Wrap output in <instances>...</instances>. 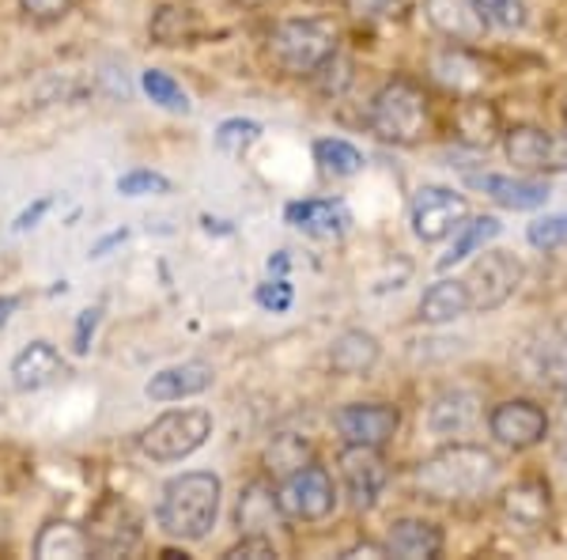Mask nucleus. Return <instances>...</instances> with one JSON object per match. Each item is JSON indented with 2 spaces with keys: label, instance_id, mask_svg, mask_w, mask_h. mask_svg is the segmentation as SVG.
Instances as JSON below:
<instances>
[{
  "label": "nucleus",
  "instance_id": "nucleus-30",
  "mask_svg": "<svg viewBox=\"0 0 567 560\" xmlns=\"http://www.w3.org/2000/svg\"><path fill=\"white\" fill-rule=\"evenodd\" d=\"M315 160L318 167L333 179H352V174L363 171V152L355 149L352 141H341V136H322L315 141Z\"/></svg>",
  "mask_w": 567,
  "mask_h": 560
},
{
  "label": "nucleus",
  "instance_id": "nucleus-18",
  "mask_svg": "<svg viewBox=\"0 0 567 560\" xmlns=\"http://www.w3.org/2000/svg\"><path fill=\"white\" fill-rule=\"evenodd\" d=\"M548 511H553V492H548V485L542 477H523V481L503 492V516L515 522V527H526V530L545 527Z\"/></svg>",
  "mask_w": 567,
  "mask_h": 560
},
{
  "label": "nucleus",
  "instance_id": "nucleus-40",
  "mask_svg": "<svg viewBox=\"0 0 567 560\" xmlns=\"http://www.w3.org/2000/svg\"><path fill=\"white\" fill-rule=\"evenodd\" d=\"M224 557H227V560H243V557L261 560V557H277V546H272V538H269V534H243L231 549H227Z\"/></svg>",
  "mask_w": 567,
  "mask_h": 560
},
{
  "label": "nucleus",
  "instance_id": "nucleus-14",
  "mask_svg": "<svg viewBox=\"0 0 567 560\" xmlns=\"http://www.w3.org/2000/svg\"><path fill=\"white\" fill-rule=\"evenodd\" d=\"M473 190H481L484 197H492L503 208H515V213H529V208H542L553 190L542 179H515V174H470Z\"/></svg>",
  "mask_w": 567,
  "mask_h": 560
},
{
  "label": "nucleus",
  "instance_id": "nucleus-19",
  "mask_svg": "<svg viewBox=\"0 0 567 560\" xmlns=\"http://www.w3.org/2000/svg\"><path fill=\"white\" fill-rule=\"evenodd\" d=\"M386 553L401 560H435L443 553V530L424 519H398L390 522Z\"/></svg>",
  "mask_w": 567,
  "mask_h": 560
},
{
  "label": "nucleus",
  "instance_id": "nucleus-10",
  "mask_svg": "<svg viewBox=\"0 0 567 560\" xmlns=\"http://www.w3.org/2000/svg\"><path fill=\"white\" fill-rule=\"evenodd\" d=\"M337 431H341L344 444L355 447H386L401 428V413L390 401H349V406L337 409L333 417Z\"/></svg>",
  "mask_w": 567,
  "mask_h": 560
},
{
  "label": "nucleus",
  "instance_id": "nucleus-9",
  "mask_svg": "<svg viewBox=\"0 0 567 560\" xmlns=\"http://www.w3.org/2000/svg\"><path fill=\"white\" fill-rule=\"evenodd\" d=\"M470 216V201L446 186H420L413 197V208H409V220H413V235L420 243H443L451 238Z\"/></svg>",
  "mask_w": 567,
  "mask_h": 560
},
{
  "label": "nucleus",
  "instance_id": "nucleus-39",
  "mask_svg": "<svg viewBox=\"0 0 567 560\" xmlns=\"http://www.w3.org/2000/svg\"><path fill=\"white\" fill-rule=\"evenodd\" d=\"M352 16L360 20H393L409 8V0H344Z\"/></svg>",
  "mask_w": 567,
  "mask_h": 560
},
{
  "label": "nucleus",
  "instance_id": "nucleus-5",
  "mask_svg": "<svg viewBox=\"0 0 567 560\" xmlns=\"http://www.w3.org/2000/svg\"><path fill=\"white\" fill-rule=\"evenodd\" d=\"M208 436H213V413L208 409H171L141 431V451L152 462L167 466L197 455L208 444Z\"/></svg>",
  "mask_w": 567,
  "mask_h": 560
},
{
  "label": "nucleus",
  "instance_id": "nucleus-44",
  "mask_svg": "<svg viewBox=\"0 0 567 560\" xmlns=\"http://www.w3.org/2000/svg\"><path fill=\"white\" fill-rule=\"evenodd\" d=\"M125 238H130V232H110V235L103 238V243L91 246V258H106V254L114 251V246H122Z\"/></svg>",
  "mask_w": 567,
  "mask_h": 560
},
{
  "label": "nucleus",
  "instance_id": "nucleus-12",
  "mask_svg": "<svg viewBox=\"0 0 567 560\" xmlns=\"http://www.w3.org/2000/svg\"><path fill=\"white\" fill-rule=\"evenodd\" d=\"M341 477H344V492H349L355 511H371L379 503L382 489L390 481L386 458L379 455V447H355L344 444L341 451Z\"/></svg>",
  "mask_w": 567,
  "mask_h": 560
},
{
  "label": "nucleus",
  "instance_id": "nucleus-28",
  "mask_svg": "<svg viewBox=\"0 0 567 560\" xmlns=\"http://www.w3.org/2000/svg\"><path fill=\"white\" fill-rule=\"evenodd\" d=\"M496 235H499V220L496 216H477V220H470V224H462L458 232H454L451 251L439 258V269H451V265L473 258V254H477L484 243H492Z\"/></svg>",
  "mask_w": 567,
  "mask_h": 560
},
{
  "label": "nucleus",
  "instance_id": "nucleus-26",
  "mask_svg": "<svg viewBox=\"0 0 567 560\" xmlns=\"http://www.w3.org/2000/svg\"><path fill=\"white\" fill-rule=\"evenodd\" d=\"M454 130L465 144H473V149H488V144H496V136L503 133L499 130V110L492 103H481V99H470V103H462L454 110Z\"/></svg>",
  "mask_w": 567,
  "mask_h": 560
},
{
  "label": "nucleus",
  "instance_id": "nucleus-27",
  "mask_svg": "<svg viewBox=\"0 0 567 560\" xmlns=\"http://www.w3.org/2000/svg\"><path fill=\"white\" fill-rule=\"evenodd\" d=\"M503 152L515 163L518 171H542L545 174V160H548V133L537 130V125H515V130L503 133Z\"/></svg>",
  "mask_w": 567,
  "mask_h": 560
},
{
  "label": "nucleus",
  "instance_id": "nucleus-15",
  "mask_svg": "<svg viewBox=\"0 0 567 560\" xmlns=\"http://www.w3.org/2000/svg\"><path fill=\"white\" fill-rule=\"evenodd\" d=\"M216 383L213 364L205 360H186V364H171L163 371H155L148 379V401H182V398H197Z\"/></svg>",
  "mask_w": 567,
  "mask_h": 560
},
{
  "label": "nucleus",
  "instance_id": "nucleus-43",
  "mask_svg": "<svg viewBox=\"0 0 567 560\" xmlns=\"http://www.w3.org/2000/svg\"><path fill=\"white\" fill-rule=\"evenodd\" d=\"M50 208H53V197L50 194L39 197V201H31V205H27L23 213L12 220V232L20 235V232H31V227H39V220L50 213Z\"/></svg>",
  "mask_w": 567,
  "mask_h": 560
},
{
  "label": "nucleus",
  "instance_id": "nucleus-21",
  "mask_svg": "<svg viewBox=\"0 0 567 560\" xmlns=\"http://www.w3.org/2000/svg\"><path fill=\"white\" fill-rule=\"evenodd\" d=\"M481 420V401L470 390H446L427 406V428L435 436H465Z\"/></svg>",
  "mask_w": 567,
  "mask_h": 560
},
{
  "label": "nucleus",
  "instance_id": "nucleus-13",
  "mask_svg": "<svg viewBox=\"0 0 567 560\" xmlns=\"http://www.w3.org/2000/svg\"><path fill=\"white\" fill-rule=\"evenodd\" d=\"M284 220L310 238H341L352 227L349 205H344V201H333V197L291 201V205L284 208Z\"/></svg>",
  "mask_w": 567,
  "mask_h": 560
},
{
  "label": "nucleus",
  "instance_id": "nucleus-4",
  "mask_svg": "<svg viewBox=\"0 0 567 560\" xmlns=\"http://www.w3.org/2000/svg\"><path fill=\"white\" fill-rule=\"evenodd\" d=\"M337 53V31L326 20H284L269 31V58L288 77H315Z\"/></svg>",
  "mask_w": 567,
  "mask_h": 560
},
{
  "label": "nucleus",
  "instance_id": "nucleus-37",
  "mask_svg": "<svg viewBox=\"0 0 567 560\" xmlns=\"http://www.w3.org/2000/svg\"><path fill=\"white\" fill-rule=\"evenodd\" d=\"M526 238H529V246H537V251H560V246H567V208L564 213L534 220Z\"/></svg>",
  "mask_w": 567,
  "mask_h": 560
},
{
  "label": "nucleus",
  "instance_id": "nucleus-42",
  "mask_svg": "<svg viewBox=\"0 0 567 560\" xmlns=\"http://www.w3.org/2000/svg\"><path fill=\"white\" fill-rule=\"evenodd\" d=\"M99 318H103V310H99V307L80 310V318H76V337H72V345H76V353H80V356H84L87 348H91V337H95V329H99Z\"/></svg>",
  "mask_w": 567,
  "mask_h": 560
},
{
  "label": "nucleus",
  "instance_id": "nucleus-11",
  "mask_svg": "<svg viewBox=\"0 0 567 560\" xmlns=\"http://www.w3.org/2000/svg\"><path fill=\"white\" fill-rule=\"evenodd\" d=\"M488 431L496 444L511 447V451H529L548 436V413L529 398L499 401L488 413Z\"/></svg>",
  "mask_w": 567,
  "mask_h": 560
},
{
  "label": "nucleus",
  "instance_id": "nucleus-8",
  "mask_svg": "<svg viewBox=\"0 0 567 560\" xmlns=\"http://www.w3.org/2000/svg\"><path fill=\"white\" fill-rule=\"evenodd\" d=\"M87 541H91V553L99 557H125L136 549L141 541V516L130 500L122 496H106L87 519Z\"/></svg>",
  "mask_w": 567,
  "mask_h": 560
},
{
  "label": "nucleus",
  "instance_id": "nucleus-24",
  "mask_svg": "<svg viewBox=\"0 0 567 560\" xmlns=\"http://www.w3.org/2000/svg\"><path fill=\"white\" fill-rule=\"evenodd\" d=\"M470 292H465V281H435L432 288L420 296V323H432V326H443V323H454V318L470 315Z\"/></svg>",
  "mask_w": 567,
  "mask_h": 560
},
{
  "label": "nucleus",
  "instance_id": "nucleus-33",
  "mask_svg": "<svg viewBox=\"0 0 567 560\" xmlns=\"http://www.w3.org/2000/svg\"><path fill=\"white\" fill-rule=\"evenodd\" d=\"M265 462H269L272 474L288 477L291 470H299V466L310 462V444L303 436H277L269 447V455H265Z\"/></svg>",
  "mask_w": 567,
  "mask_h": 560
},
{
  "label": "nucleus",
  "instance_id": "nucleus-32",
  "mask_svg": "<svg viewBox=\"0 0 567 560\" xmlns=\"http://www.w3.org/2000/svg\"><path fill=\"white\" fill-rule=\"evenodd\" d=\"M261 133H265L261 122H254V118H227L216 130V149L227 155H243L246 149H254L261 141Z\"/></svg>",
  "mask_w": 567,
  "mask_h": 560
},
{
  "label": "nucleus",
  "instance_id": "nucleus-6",
  "mask_svg": "<svg viewBox=\"0 0 567 560\" xmlns=\"http://www.w3.org/2000/svg\"><path fill=\"white\" fill-rule=\"evenodd\" d=\"M277 503H280V516L284 519H296V522H322L333 516L337 508V485L333 474L318 462H307L299 470H291L280 481L277 489Z\"/></svg>",
  "mask_w": 567,
  "mask_h": 560
},
{
  "label": "nucleus",
  "instance_id": "nucleus-20",
  "mask_svg": "<svg viewBox=\"0 0 567 560\" xmlns=\"http://www.w3.org/2000/svg\"><path fill=\"white\" fill-rule=\"evenodd\" d=\"M432 77L439 80V84L451 88V91L470 95V91H477L484 84L488 69H484V61L470 50V45L454 42V45H446V50H439L432 58Z\"/></svg>",
  "mask_w": 567,
  "mask_h": 560
},
{
  "label": "nucleus",
  "instance_id": "nucleus-38",
  "mask_svg": "<svg viewBox=\"0 0 567 560\" xmlns=\"http://www.w3.org/2000/svg\"><path fill=\"white\" fill-rule=\"evenodd\" d=\"M258 303L265 310H272V315H284V310H291V303H296V292H291V284L284 277H272L258 284Z\"/></svg>",
  "mask_w": 567,
  "mask_h": 560
},
{
  "label": "nucleus",
  "instance_id": "nucleus-7",
  "mask_svg": "<svg viewBox=\"0 0 567 560\" xmlns=\"http://www.w3.org/2000/svg\"><path fill=\"white\" fill-rule=\"evenodd\" d=\"M523 277H526V269L515 254L488 251L481 262H473L470 277H462V281H465V292H470L473 310H496L515 296Z\"/></svg>",
  "mask_w": 567,
  "mask_h": 560
},
{
  "label": "nucleus",
  "instance_id": "nucleus-45",
  "mask_svg": "<svg viewBox=\"0 0 567 560\" xmlns=\"http://www.w3.org/2000/svg\"><path fill=\"white\" fill-rule=\"evenodd\" d=\"M16 307H20V299H16V296H4V299H0V326L8 323V315H12Z\"/></svg>",
  "mask_w": 567,
  "mask_h": 560
},
{
  "label": "nucleus",
  "instance_id": "nucleus-34",
  "mask_svg": "<svg viewBox=\"0 0 567 560\" xmlns=\"http://www.w3.org/2000/svg\"><path fill=\"white\" fill-rule=\"evenodd\" d=\"M171 190H175V182L167 179V174L159 171H125L122 179H117V194L122 197H167Z\"/></svg>",
  "mask_w": 567,
  "mask_h": 560
},
{
  "label": "nucleus",
  "instance_id": "nucleus-23",
  "mask_svg": "<svg viewBox=\"0 0 567 560\" xmlns=\"http://www.w3.org/2000/svg\"><path fill=\"white\" fill-rule=\"evenodd\" d=\"M34 557L39 560H80V557H91V541H87V530L76 527L69 519H50L45 527L39 530L34 538Z\"/></svg>",
  "mask_w": 567,
  "mask_h": 560
},
{
  "label": "nucleus",
  "instance_id": "nucleus-35",
  "mask_svg": "<svg viewBox=\"0 0 567 560\" xmlns=\"http://www.w3.org/2000/svg\"><path fill=\"white\" fill-rule=\"evenodd\" d=\"M537 371H542V379L556 383V387H567V329L553 334L537 348Z\"/></svg>",
  "mask_w": 567,
  "mask_h": 560
},
{
  "label": "nucleus",
  "instance_id": "nucleus-3",
  "mask_svg": "<svg viewBox=\"0 0 567 560\" xmlns=\"http://www.w3.org/2000/svg\"><path fill=\"white\" fill-rule=\"evenodd\" d=\"M368 125L386 144H420L432 133V99L416 80L393 77L374 91Z\"/></svg>",
  "mask_w": 567,
  "mask_h": 560
},
{
  "label": "nucleus",
  "instance_id": "nucleus-29",
  "mask_svg": "<svg viewBox=\"0 0 567 560\" xmlns=\"http://www.w3.org/2000/svg\"><path fill=\"white\" fill-rule=\"evenodd\" d=\"M197 12L194 8H182V4H167L152 16V39L159 45H182V42H194L197 39Z\"/></svg>",
  "mask_w": 567,
  "mask_h": 560
},
{
  "label": "nucleus",
  "instance_id": "nucleus-31",
  "mask_svg": "<svg viewBox=\"0 0 567 560\" xmlns=\"http://www.w3.org/2000/svg\"><path fill=\"white\" fill-rule=\"evenodd\" d=\"M141 88H144V95H148L155 106L171 110V114H189V95H186V88H182L178 80L171 77V72H163V69H144V72H141Z\"/></svg>",
  "mask_w": 567,
  "mask_h": 560
},
{
  "label": "nucleus",
  "instance_id": "nucleus-16",
  "mask_svg": "<svg viewBox=\"0 0 567 560\" xmlns=\"http://www.w3.org/2000/svg\"><path fill=\"white\" fill-rule=\"evenodd\" d=\"M424 16L443 39H451L458 45L481 42L484 31H488L484 16L473 8V0H424Z\"/></svg>",
  "mask_w": 567,
  "mask_h": 560
},
{
  "label": "nucleus",
  "instance_id": "nucleus-2",
  "mask_svg": "<svg viewBox=\"0 0 567 560\" xmlns=\"http://www.w3.org/2000/svg\"><path fill=\"white\" fill-rule=\"evenodd\" d=\"M219 503H224V481L213 470H189L163 485L155 522L175 541H205L219 519Z\"/></svg>",
  "mask_w": 567,
  "mask_h": 560
},
{
  "label": "nucleus",
  "instance_id": "nucleus-1",
  "mask_svg": "<svg viewBox=\"0 0 567 560\" xmlns=\"http://www.w3.org/2000/svg\"><path fill=\"white\" fill-rule=\"evenodd\" d=\"M499 481V458L488 447L477 444H451L443 451L413 470V485L420 496L439 503H462V500H481L496 489Z\"/></svg>",
  "mask_w": 567,
  "mask_h": 560
},
{
  "label": "nucleus",
  "instance_id": "nucleus-36",
  "mask_svg": "<svg viewBox=\"0 0 567 560\" xmlns=\"http://www.w3.org/2000/svg\"><path fill=\"white\" fill-rule=\"evenodd\" d=\"M473 8L484 16V23L499 27V31H518L526 23L523 0H473Z\"/></svg>",
  "mask_w": 567,
  "mask_h": 560
},
{
  "label": "nucleus",
  "instance_id": "nucleus-41",
  "mask_svg": "<svg viewBox=\"0 0 567 560\" xmlns=\"http://www.w3.org/2000/svg\"><path fill=\"white\" fill-rule=\"evenodd\" d=\"M69 8H72V0H20V12L39 23L61 20V16H69Z\"/></svg>",
  "mask_w": 567,
  "mask_h": 560
},
{
  "label": "nucleus",
  "instance_id": "nucleus-17",
  "mask_svg": "<svg viewBox=\"0 0 567 560\" xmlns=\"http://www.w3.org/2000/svg\"><path fill=\"white\" fill-rule=\"evenodd\" d=\"M8 375H12L16 390L31 394V390H42V387H50V383H58L61 375H65V360H61V353L50 342H31L23 353H16Z\"/></svg>",
  "mask_w": 567,
  "mask_h": 560
},
{
  "label": "nucleus",
  "instance_id": "nucleus-22",
  "mask_svg": "<svg viewBox=\"0 0 567 560\" xmlns=\"http://www.w3.org/2000/svg\"><path fill=\"white\" fill-rule=\"evenodd\" d=\"M379 356H382V345L368 329H344V334L329 345V367H333L337 375H349V379L368 375L371 367L379 364Z\"/></svg>",
  "mask_w": 567,
  "mask_h": 560
},
{
  "label": "nucleus",
  "instance_id": "nucleus-25",
  "mask_svg": "<svg viewBox=\"0 0 567 560\" xmlns=\"http://www.w3.org/2000/svg\"><path fill=\"white\" fill-rule=\"evenodd\" d=\"M239 530L243 534H269L272 519H280V503H277V489L269 481H250L239 496Z\"/></svg>",
  "mask_w": 567,
  "mask_h": 560
},
{
  "label": "nucleus",
  "instance_id": "nucleus-46",
  "mask_svg": "<svg viewBox=\"0 0 567 560\" xmlns=\"http://www.w3.org/2000/svg\"><path fill=\"white\" fill-rule=\"evenodd\" d=\"M556 466H560V470L567 474V431L560 436V444H556Z\"/></svg>",
  "mask_w": 567,
  "mask_h": 560
}]
</instances>
